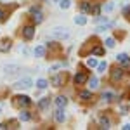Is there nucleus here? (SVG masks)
I'll use <instances>...</instances> for the list:
<instances>
[{"label": "nucleus", "instance_id": "obj_6", "mask_svg": "<svg viewBox=\"0 0 130 130\" xmlns=\"http://www.w3.org/2000/svg\"><path fill=\"white\" fill-rule=\"evenodd\" d=\"M21 35H23V38H24V40H31V38L35 37V26H31V24L24 26L23 31H21Z\"/></svg>", "mask_w": 130, "mask_h": 130}, {"label": "nucleus", "instance_id": "obj_13", "mask_svg": "<svg viewBox=\"0 0 130 130\" xmlns=\"http://www.w3.org/2000/svg\"><path fill=\"white\" fill-rule=\"evenodd\" d=\"M99 121H101V128H104V130H108L111 127V121L108 120V116L106 115H101V118H99Z\"/></svg>", "mask_w": 130, "mask_h": 130}, {"label": "nucleus", "instance_id": "obj_32", "mask_svg": "<svg viewBox=\"0 0 130 130\" xmlns=\"http://www.w3.org/2000/svg\"><path fill=\"white\" fill-rule=\"evenodd\" d=\"M4 70L7 71V73H16V70H19V66H5Z\"/></svg>", "mask_w": 130, "mask_h": 130}, {"label": "nucleus", "instance_id": "obj_10", "mask_svg": "<svg viewBox=\"0 0 130 130\" xmlns=\"http://www.w3.org/2000/svg\"><path fill=\"white\" fill-rule=\"evenodd\" d=\"M12 47L10 38H0V52H9Z\"/></svg>", "mask_w": 130, "mask_h": 130}, {"label": "nucleus", "instance_id": "obj_18", "mask_svg": "<svg viewBox=\"0 0 130 130\" xmlns=\"http://www.w3.org/2000/svg\"><path fill=\"white\" fill-rule=\"evenodd\" d=\"M68 104V99L64 97V95H59V97H56V106L57 108H64Z\"/></svg>", "mask_w": 130, "mask_h": 130}, {"label": "nucleus", "instance_id": "obj_1", "mask_svg": "<svg viewBox=\"0 0 130 130\" xmlns=\"http://www.w3.org/2000/svg\"><path fill=\"white\" fill-rule=\"evenodd\" d=\"M50 82H52L54 87H62V85H66V82H68V71H61L57 75H54Z\"/></svg>", "mask_w": 130, "mask_h": 130}, {"label": "nucleus", "instance_id": "obj_30", "mask_svg": "<svg viewBox=\"0 0 130 130\" xmlns=\"http://www.w3.org/2000/svg\"><path fill=\"white\" fill-rule=\"evenodd\" d=\"M59 5H61V9H68V7L71 5V2H70V0H61Z\"/></svg>", "mask_w": 130, "mask_h": 130}, {"label": "nucleus", "instance_id": "obj_28", "mask_svg": "<svg viewBox=\"0 0 130 130\" xmlns=\"http://www.w3.org/2000/svg\"><path fill=\"white\" fill-rule=\"evenodd\" d=\"M94 56H104V49L99 47V45H95L94 47Z\"/></svg>", "mask_w": 130, "mask_h": 130}, {"label": "nucleus", "instance_id": "obj_35", "mask_svg": "<svg viewBox=\"0 0 130 130\" xmlns=\"http://www.w3.org/2000/svg\"><path fill=\"white\" fill-rule=\"evenodd\" d=\"M121 115H127V111H128V108H127V106H123V108H121Z\"/></svg>", "mask_w": 130, "mask_h": 130}, {"label": "nucleus", "instance_id": "obj_22", "mask_svg": "<svg viewBox=\"0 0 130 130\" xmlns=\"http://www.w3.org/2000/svg\"><path fill=\"white\" fill-rule=\"evenodd\" d=\"M80 7L83 12H92V5H90V2H82Z\"/></svg>", "mask_w": 130, "mask_h": 130}, {"label": "nucleus", "instance_id": "obj_2", "mask_svg": "<svg viewBox=\"0 0 130 130\" xmlns=\"http://www.w3.org/2000/svg\"><path fill=\"white\" fill-rule=\"evenodd\" d=\"M31 104V99L28 95H16V97H12V106H16V108H28Z\"/></svg>", "mask_w": 130, "mask_h": 130}, {"label": "nucleus", "instance_id": "obj_27", "mask_svg": "<svg viewBox=\"0 0 130 130\" xmlns=\"http://www.w3.org/2000/svg\"><path fill=\"white\" fill-rule=\"evenodd\" d=\"M106 68H108V62H106V61H102V62H99V64H97V71H99V73H104V70H106Z\"/></svg>", "mask_w": 130, "mask_h": 130}, {"label": "nucleus", "instance_id": "obj_11", "mask_svg": "<svg viewBox=\"0 0 130 130\" xmlns=\"http://www.w3.org/2000/svg\"><path fill=\"white\" fill-rule=\"evenodd\" d=\"M80 101H83V102H92L94 101V95H92V92H89V90H83V92H80Z\"/></svg>", "mask_w": 130, "mask_h": 130}, {"label": "nucleus", "instance_id": "obj_29", "mask_svg": "<svg viewBox=\"0 0 130 130\" xmlns=\"http://www.w3.org/2000/svg\"><path fill=\"white\" fill-rule=\"evenodd\" d=\"M87 66H89V68H95V66H97V59H95V57H90V59L87 61Z\"/></svg>", "mask_w": 130, "mask_h": 130}, {"label": "nucleus", "instance_id": "obj_33", "mask_svg": "<svg viewBox=\"0 0 130 130\" xmlns=\"http://www.w3.org/2000/svg\"><path fill=\"white\" fill-rule=\"evenodd\" d=\"M113 7H115V5L109 2V4H104V7H102V9L106 10V12H111V10H113Z\"/></svg>", "mask_w": 130, "mask_h": 130}, {"label": "nucleus", "instance_id": "obj_34", "mask_svg": "<svg viewBox=\"0 0 130 130\" xmlns=\"http://www.w3.org/2000/svg\"><path fill=\"white\" fill-rule=\"evenodd\" d=\"M99 12H101L99 5H94V7H92V14H94V16H99Z\"/></svg>", "mask_w": 130, "mask_h": 130}, {"label": "nucleus", "instance_id": "obj_17", "mask_svg": "<svg viewBox=\"0 0 130 130\" xmlns=\"http://www.w3.org/2000/svg\"><path fill=\"white\" fill-rule=\"evenodd\" d=\"M19 120H21V121H30V120H31L30 111H26L24 108H23V109H21V113H19Z\"/></svg>", "mask_w": 130, "mask_h": 130}, {"label": "nucleus", "instance_id": "obj_12", "mask_svg": "<svg viewBox=\"0 0 130 130\" xmlns=\"http://www.w3.org/2000/svg\"><path fill=\"white\" fill-rule=\"evenodd\" d=\"M116 61L120 62L121 66H130V57L127 54H118V56H116Z\"/></svg>", "mask_w": 130, "mask_h": 130}, {"label": "nucleus", "instance_id": "obj_23", "mask_svg": "<svg viewBox=\"0 0 130 130\" xmlns=\"http://www.w3.org/2000/svg\"><path fill=\"white\" fill-rule=\"evenodd\" d=\"M47 85H49V83H47V80H43V78H40V80H37V87H38L40 90L47 89Z\"/></svg>", "mask_w": 130, "mask_h": 130}, {"label": "nucleus", "instance_id": "obj_8", "mask_svg": "<svg viewBox=\"0 0 130 130\" xmlns=\"http://www.w3.org/2000/svg\"><path fill=\"white\" fill-rule=\"evenodd\" d=\"M30 12H31V19H33V23H42V21H43V14H42L40 9L33 7Z\"/></svg>", "mask_w": 130, "mask_h": 130}, {"label": "nucleus", "instance_id": "obj_19", "mask_svg": "<svg viewBox=\"0 0 130 130\" xmlns=\"http://www.w3.org/2000/svg\"><path fill=\"white\" fill-rule=\"evenodd\" d=\"M109 28H113V23H106V24H101V26H97V28H95V33H102V31L109 30Z\"/></svg>", "mask_w": 130, "mask_h": 130}, {"label": "nucleus", "instance_id": "obj_39", "mask_svg": "<svg viewBox=\"0 0 130 130\" xmlns=\"http://www.w3.org/2000/svg\"><path fill=\"white\" fill-rule=\"evenodd\" d=\"M43 2H45V0H43Z\"/></svg>", "mask_w": 130, "mask_h": 130}, {"label": "nucleus", "instance_id": "obj_16", "mask_svg": "<svg viewBox=\"0 0 130 130\" xmlns=\"http://www.w3.org/2000/svg\"><path fill=\"white\" fill-rule=\"evenodd\" d=\"M113 97H115V94H113L111 90H104V92H102V95H101V99L106 101V102H111V101H113Z\"/></svg>", "mask_w": 130, "mask_h": 130}, {"label": "nucleus", "instance_id": "obj_31", "mask_svg": "<svg viewBox=\"0 0 130 130\" xmlns=\"http://www.w3.org/2000/svg\"><path fill=\"white\" fill-rule=\"evenodd\" d=\"M18 125H19V123H18L16 120H9L7 121V127H9V128H18Z\"/></svg>", "mask_w": 130, "mask_h": 130}, {"label": "nucleus", "instance_id": "obj_25", "mask_svg": "<svg viewBox=\"0 0 130 130\" xmlns=\"http://www.w3.org/2000/svg\"><path fill=\"white\" fill-rule=\"evenodd\" d=\"M104 43H106V47H108V49H113V47H115V45H116V42H115V38H106V42H104Z\"/></svg>", "mask_w": 130, "mask_h": 130}, {"label": "nucleus", "instance_id": "obj_9", "mask_svg": "<svg viewBox=\"0 0 130 130\" xmlns=\"http://www.w3.org/2000/svg\"><path fill=\"white\" fill-rule=\"evenodd\" d=\"M123 78V70L121 68H113L111 70V80L113 82H121Z\"/></svg>", "mask_w": 130, "mask_h": 130}, {"label": "nucleus", "instance_id": "obj_3", "mask_svg": "<svg viewBox=\"0 0 130 130\" xmlns=\"http://www.w3.org/2000/svg\"><path fill=\"white\" fill-rule=\"evenodd\" d=\"M97 43H99V42H97V38H95V37H94V38H90V40H87V42H85V45L80 49V56H87L90 50L94 52V47H95Z\"/></svg>", "mask_w": 130, "mask_h": 130}, {"label": "nucleus", "instance_id": "obj_37", "mask_svg": "<svg viewBox=\"0 0 130 130\" xmlns=\"http://www.w3.org/2000/svg\"><path fill=\"white\" fill-rule=\"evenodd\" d=\"M123 130H130V123H127V125H123Z\"/></svg>", "mask_w": 130, "mask_h": 130}, {"label": "nucleus", "instance_id": "obj_7", "mask_svg": "<svg viewBox=\"0 0 130 130\" xmlns=\"http://www.w3.org/2000/svg\"><path fill=\"white\" fill-rule=\"evenodd\" d=\"M12 87H14V89H21V90L23 89H30L31 87V80L28 78V76H26V78H21V80H18Z\"/></svg>", "mask_w": 130, "mask_h": 130}, {"label": "nucleus", "instance_id": "obj_5", "mask_svg": "<svg viewBox=\"0 0 130 130\" xmlns=\"http://www.w3.org/2000/svg\"><path fill=\"white\" fill-rule=\"evenodd\" d=\"M70 37V31L66 28H54L52 30V38H57V40H66Z\"/></svg>", "mask_w": 130, "mask_h": 130}, {"label": "nucleus", "instance_id": "obj_14", "mask_svg": "<svg viewBox=\"0 0 130 130\" xmlns=\"http://www.w3.org/2000/svg\"><path fill=\"white\" fill-rule=\"evenodd\" d=\"M49 104H50V99L49 97H42L40 101H38V109H47V108H49Z\"/></svg>", "mask_w": 130, "mask_h": 130}, {"label": "nucleus", "instance_id": "obj_21", "mask_svg": "<svg viewBox=\"0 0 130 130\" xmlns=\"http://www.w3.org/2000/svg\"><path fill=\"white\" fill-rule=\"evenodd\" d=\"M35 56H37V57H43V56H45V47H42V45L35 47Z\"/></svg>", "mask_w": 130, "mask_h": 130}, {"label": "nucleus", "instance_id": "obj_4", "mask_svg": "<svg viewBox=\"0 0 130 130\" xmlns=\"http://www.w3.org/2000/svg\"><path fill=\"white\" fill-rule=\"evenodd\" d=\"M73 82H75V85H83L85 82H89V75H87V71H83V68H80L78 73L75 75Z\"/></svg>", "mask_w": 130, "mask_h": 130}, {"label": "nucleus", "instance_id": "obj_36", "mask_svg": "<svg viewBox=\"0 0 130 130\" xmlns=\"http://www.w3.org/2000/svg\"><path fill=\"white\" fill-rule=\"evenodd\" d=\"M5 128H9L7 123H0V130H5Z\"/></svg>", "mask_w": 130, "mask_h": 130}, {"label": "nucleus", "instance_id": "obj_24", "mask_svg": "<svg viewBox=\"0 0 130 130\" xmlns=\"http://www.w3.org/2000/svg\"><path fill=\"white\" fill-rule=\"evenodd\" d=\"M75 23L76 24H85L87 23V18L85 16H75Z\"/></svg>", "mask_w": 130, "mask_h": 130}, {"label": "nucleus", "instance_id": "obj_15", "mask_svg": "<svg viewBox=\"0 0 130 130\" xmlns=\"http://www.w3.org/2000/svg\"><path fill=\"white\" fill-rule=\"evenodd\" d=\"M64 120H66V115H64V111H62V108H57V109H56V121H59V123H62Z\"/></svg>", "mask_w": 130, "mask_h": 130}, {"label": "nucleus", "instance_id": "obj_20", "mask_svg": "<svg viewBox=\"0 0 130 130\" xmlns=\"http://www.w3.org/2000/svg\"><path fill=\"white\" fill-rule=\"evenodd\" d=\"M89 87L90 89H97V87H99V80H97L95 76H90L89 78Z\"/></svg>", "mask_w": 130, "mask_h": 130}, {"label": "nucleus", "instance_id": "obj_38", "mask_svg": "<svg viewBox=\"0 0 130 130\" xmlns=\"http://www.w3.org/2000/svg\"><path fill=\"white\" fill-rule=\"evenodd\" d=\"M0 113H2V108H0Z\"/></svg>", "mask_w": 130, "mask_h": 130}, {"label": "nucleus", "instance_id": "obj_26", "mask_svg": "<svg viewBox=\"0 0 130 130\" xmlns=\"http://www.w3.org/2000/svg\"><path fill=\"white\" fill-rule=\"evenodd\" d=\"M7 16H9V12H7V9H2V7H0V23L7 19Z\"/></svg>", "mask_w": 130, "mask_h": 130}]
</instances>
